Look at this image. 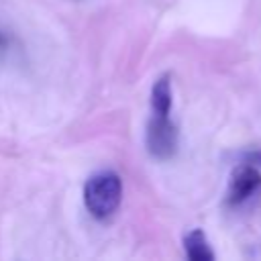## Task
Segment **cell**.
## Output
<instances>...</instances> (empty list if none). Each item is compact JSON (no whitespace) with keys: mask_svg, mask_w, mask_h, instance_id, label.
<instances>
[{"mask_svg":"<svg viewBox=\"0 0 261 261\" xmlns=\"http://www.w3.org/2000/svg\"><path fill=\"white\" fill-rule=\"evenodd\" d=\"M120 200H122V179L116 171L110 169L98 171L90 175L88 181L84 184V204L88 212L98 220L112 216L118 210Z\"/></svg>","mask_w":261,"mask_h":261,"instance_id":"1","label":"cell"},{"mask_svg":"<svg viewBox=\"0 0 261 261\" xmlns=\"http://www.w3.org/2000/svg\"><path fill=\"white\" fill-rule=\"evenodd\" d=\"M177 126L169 118V114H151L145 135V145L151 157L159 161H167L177 151Z\"/></svg>","mask_w":261,"mask_h":261,"instance_id":"2","label":"cell"},{"mask_svg":"<svg viewBox=\"0 0 261 261\" xmlns=\"http://www.w3.org/2000/svg\"><path fill=\"white\" fill-rule=\"evenodd\" d=\"M261 192V171L251 163H239L230 173L226 188V204L241 206Z\"/></svg>","mask_w":261,"mask_h":261,"instance_id":"3","label":"cell"},{"mask_svg":"<svg viewBox=\"0 0 261 261\" xmlns=\"http://www.w3.org/2000/svg\"><path fill=\"white\" fill-rule=\"evenodd\" d=\"M184 251L192 261H214L216 257L202 228H194L184 237Z\"/></svg>","mask_w":261,"mask_h":261,"instance_id":"4","label":"cell"},{"mask_svg":"<svg viewBox=\"0 0 261 261\" xmlns=\"http://www.w3.org/2000/svg\"><path fill=\"white\" fill-rule=\"evenodd\" d=\"M171 80L169 75H161L151 86V110L153 114H169L171 112Z\"/></svg>","mask_w":261,"mask_h":261,"instance_id":"5","label":"cell"},{"mask_svg":"<svg viewBox=\"0 0 261 261\" xmlns=\"http://www.w3.org/2000/svg\"><path fill=\"white\" fill-rule=\"evenodd\" d=\"M241 163H251V165L259 167V165H261V149H253V151H247V153H243V157H241Z\"/></svg>","mask_w":261,"mask_h":261,"instance_id":"6","label":"cell"},{"mask_svg":"<svg viewBox=\"0 0 261 261\" xmlns=\"http://www.w3.org/2000/svg\"><path fill=\"white\" fill-rule=\"evenodd\" d=\"M6 47V37H4V33H0V49H4Z\"/></svg>","mask_w":261,"mask_h":261,"instance_id":"7","label":"cell"}]
</instances>
